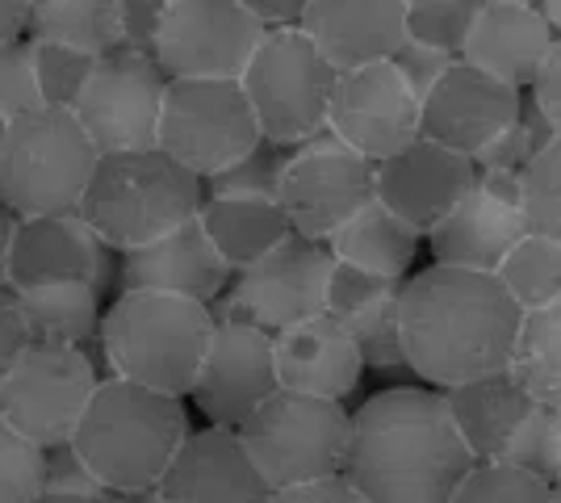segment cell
I'll return each mask as SVG.
<instances>
[{
    "mask_svg": "<svg viewBox=\"0 0 561 503\" xmlns=\"http://www.w3.org/2000/svg\"><path fill=\"white\" fill-rule=\"evenodd\" d=\"M473 466L445 390L390 386L352 411L344 479L369 503H448Z\"/></svg>",
    "mask_w": 561,
    "mask_h": 503,
    "instance_id": "1",
    "label": "cell"
},
{
    "mask_svg": "<svg viewBox=\"0 0 561 503\" xmlns=\"http://www.w3.org/2000/svg\"><path fill=\"white\" fill-rule=\"evenodd\" d=\"M524 311L494 273L427 264L402 282L407 369L432 390L507 369Z\"/></svg>",
    "mask_w": 561,
    "mask_h": 503,
    "instance_id": "2",
    "label": "cell"
},
{
    "mask_svg": "<svg viewBox=\"0 0 561 503\" xmlns=\"http://www.w3.org/2000/svg\"><path fill=\"white\" fill-rule=\"evenodd\" d=\"M188 432L185 399L122 378H101L71 432V445L110 495H147L164 482Z\"/></svg>",
    "mask_w": 561,
    "mask_h": 503,
    "instance_id": "3",
    "label": "cell"
},
{
    "mask_svg": "<svg viewBox=\"0 0 561 503\" xmlns=\"http://www.w3.org/2000/svg\"><path fill=\"white\" fill-rule=\"evenodd\" d=\"M96 340L110 378L188 399L214 340V311L176 294L117 289L101 315Z\"/></svg>",
    "mask_w": 561,
    "mask_h": 503,
    "instance_id": "4",
    "label": "cell"
},
{
    "mask_svg": "<svg viewBox=\"0 0 561 503\" xmlns=\"http://www.w3.org/2000/svg\"><path fill=\"white\" fill-rule=\"evenodd\" d=\"M206 202V181L176 164L164 147L101 156L80 218L110 252H135L168 231L197 218Z\"/></svg>",
    "mask_w": 561,
    "mask_h": 503,
    "instance_id": "5",
    "label": "cell"
},
{
    "mask_svg": "<svg viewBox=\"0 0 561 503\" xmlns=\"http://www.w3.org/2000/svg\"><path fill=\"white\" fill-rule=\"evenodd\" d=\"M101 151L71 110H34L4 126L0 147V206L13 218L76 215Z\"/></svg>",
    "mask_w": 561,
    "mask_h": 503,
    "instance_id": "6",
    "label": "cell"
},
{
    "mask_svg": "<svg viewBox=\"0 0 561 503\" xmlns=\"http://www.w3.org/2000/svg\"><path fill=\"white\" fill-rule=\"evenodd\" d=\"M234 432L264 482L280 491V487L344 475L352 411L335 399H314V395L277 386Z\"/></svg>",
    "mask_w": 561,
    "mask_h": 503,
    "instance_id": "7",
    "label": "cell"
},
{
    "mask_svg": "<svg viewBox=\"0 0 561 503\" xmlns=\"http://www.w3.org/2000/svg\"><path fill=\"white\" fill-rule=\"evenodd\" d=\"M335 80L340 72L323 59V50L298 25H280L264 34L239 84L268 144L302 147L328 130Z\"/></svg>",
    "mask_w": 561,
    "mask_h": 503,
    "instance_id": "8",
    "label": "cell"
},
{
    "mask_svg": "<svg viewBox=\"0 0 561 503\" xmlns=\"http://www.w3.org/2000/svg\"><path fill=\"white\" fill-rule=\"evenodd\" d=\"M260 122L239 80H168L160 147L210 181L260 144Z\"/></svg>",
    "mask_w": 561,
    "mask_h": 503,
    "instance_id": "9",
    "label": "cell"
},
{
    "mask_svg": "<svg viewBox=\"0 0 561 503\" xmlns=\"http://www.w3.org/2000/svg\"><path fill=\"white\" fill-rule=\"evenodd\" d=\"M331 268L335 256L328 252V243L289 231L273 252L234 273L231 289L210 311L214 319H243L277 335L310 315L328 311Z\"/></svg>",
    "mask_w": 561,
    "mask_h": 503,
    "instance_id": "10",
    "label": "cell"
},
{
    "mask_svg": "<svg viewBox=\"0 0 561 503\" xmlns=\"http://www.w3.org/2000/svg\"><path fill=\"white\" fill-rule=\"evenodd\" d=\"M101 386L84 348L25 344L0 382V420L34 445H68L80 415Z\"/></svg>",
    "mask_w": 561,
    "mask_h": 503,
    "instance_id": "11",
    "label": "cell"
},
{
    "mask_svg": "<svg viewBox=\"0 0 561 503\" xmlns=\"http://www.w3.org/2000/svg\"><path fill=\"white\" fill-rule=\"evenodd\" d=\"M277 202L298 236L328 243L360 206L374 202V160L323 130L289 151Z\"/></svg>",
    "mask_w": 561,
    "mask_h": 503,
    "instance_id": "12",
    "label": "cell"
},
{
    "mask_svg": "<svg viewBox=\"0 0 561 503\" xmlns=\"http://www.w3.org/2000/svg\"><path fill=\"white\" fill-rule=\"evenodd\" d=\"M268 25L239 0H172L156 43L168 80H243Z\"/></svg>",
    "mask_w": 561,
    "mask_h": 503,
    "instance_id": "13",
    "label": "cell"
},
{
    "mask_svg": "<svg viewBox=\"0 0 561 503\" xmlns=\"http://www.w3.org/2000/svg\"><path fill=\"white\" fill-rule=\"evenodd\" d=\"M168 76L151 55L114 50L101 55L93 80L76 101V118L101 156L114 151H142L160 147V118H164Z\"/></svg>",
    "mask_w": 561,
    "mask_h": 503,
    "instance_id": "14",
    "label": "cell"
},
{
    "mask_svg": "<svg viewBox=\"0 0 561 503\" xmlns=\"http://www.w3.org/2000/svg\"><path fill=\"white\" fill-rule=\"evenodd\" d=\"M328 130L352 151H360L365 160L381 164L386 156L423 139V101L398 76L394 64H369L356 72H340Z\"/></svg>",
    "mask_w": 561,
    "mask_h": 503,
    "instance_id": "15",
    "label": "cell"
},
{
    "mask_svg": "<svg viewBox=\"0 0 561 503\" xmlns=\"http://www.w3.org/2000/svg\"><path fill=\"white\" fill-rule=\"evenodd\" d=\"M524 236H528V222H524L519 176L478 172L466 197L423 236V243L432 252V264L499 273V264L507 261V252Z\"/></svg>",
    "mask_w": 561,
    "mask_h": 503,
    "instance_id": "16",
    "label": "cell"
},
{
    "mask_svg": "<svg viewBox=\"0 0 561 503\" xmlns=\"http://www.w3.org/2000/svg\"><path fill=\"white\" fill-rule=\"evenodd\" d=\"M273 390V332L243 319H214V340L188 390L193 408L210 420V428H239Z\"/></svg>",
    "mask_w": 561,
    "mask_h": 503,
    "instance_id": "17",
    "label": "cell"
},
{
    "mask_svg": "<svg viewBox=\"0 0 561 503\" xmlns=\"http://www.w3.org/2000/svg\"><path fill=\"white\" fill-rule=\"evenodd\" d=\"M519 105H524V93L457 59L432 84V93L423 96V139L453 147L473 160L519 118Z\"/></svg>",
    "mask_w": 561,
    "mask_h": 503,
    "instance_id": "18",
    "label": "cell"
},
{
    "mask_svg": "<svg viewBox=\"0 0 561 503\" xmlns=\"http://www.w3.org/2000/svg\"><path fill=\"white\" fill-rule=\"evenodd\" d=\"M473 176L478 168L469 156L432 144V139H415L411 147L374 164V197L427 236L466 197Z\"/></svg>",
    "mask_w": 561,
    "mask_h": 503,
    "instance_id": "19",
    "label": "cell"
},
{
    "mask_svg": "<svg viewBox=\"0 0 561 503\" xmlns=\"http://www.w3.org/2000/svg\"><path fill=\"white\" fill-rule=\"evenodd\" d=\"M160 503H273V487L256 470L234 428H193L185 449L156 487Z\"/></svg>",
    "mask_w": 561,
    "mask_h": 503,
    "instance_id": "20",
    "label": "cell"
},
{
    "mask_svg": "<svg viewBox=\"0 0 561 503\" xmlns=\"http://www.w3.org/2000/svg\"><path fill=\"white\" fill-rule=\"evenodd\" d=\"M234 268L210 243L202 218H188L185 227L168 231L160 240L142 243L135 252H122L117 286L122 289H151V294H176L214 307L231 289Z\"/></svg>",
    "mask_w": 561,
    "mask_h": 503,
    "instance_id": "21",
    "label": "cell"
},
{
    "mask_svg": "<svg viewBox=\"0 0 561 503\" xmlns=\"http://www.w3.org/2000/svg\"><path fill=\"white\" fill-rule=\"evenodd\" d=\"M298 30L335 72L390 64L407 43V0H310Z\"/></svg>",
    "mask_w": 561,
    "mask_h": 503,
    "instance_id": "22",
    "label": "cell"
},
{
    "mask_svg": "<svg viewBox=\"0 0 561 503\" xmlns=\"http://www.w3.org/2000/svg\"><path fill=\"white\" fill-rule=\"evenodd\" d=\"M110 277V248L76 215L18 218L9 243V289L38 282H89L101 289Z\"/></svg>",
    "mask_w": 561,
    "mask_h": 503,
    "instance_id": "23",
    "label": "cell"
},
{
    "mask_svg": "<svg viewBox=\"0 0 561 503\" xmlns=\"http://www.w3.org/2000/svg\"><path fill=\"white\" fill-rule=\"evenodd\" d=\"M273 365L280 390L335 399V403H344L365 374V361L356 353L348 328L328 311L273 335Z\"/></svg>",
    "mask_w": 561,
    "mask_h": 503,
    "instance_id": "24",
    "label": "cell"
},
{
    "mask_svg": "<svg viewBox=\"0 0 561 503\" xmlns=\"http://www.w3.org/2000/svg\"><path fill=\"white\" fill-rule=\"evenodd\" d=\"M558 43V34L540 18L537 4H512V0H482L478 18L469 25L466 59L469 68L494 76L503 84H512L515 93L537 84L540 68L549 59V50Z\"/></svg>",
    "mask_w": 561,
    "mask_h": 503,
    "instance_id": "25",
    "label": "cell"
},
{
    "mask_svg": "<svg viewBox=\"0 0 561 503\" xmlns=\"http://www.w3.org/2000/svg\"><path fill=\"white\" fill-rule=\"evenodd\" d=\"M328 315H335L348 328L365 369H407L402 282H386V277L335 261L328 286Z\"/></svg>",
    "mask_w": 561,
    "mask_h": 503,
    "instance_id": "26",
    "label": "cell"
},
{
    "mask_svg": "<svg viewBox=\"0 0 561 503\" xmlns=\"http://www.w3.org/2000/svg\"><path fill=\"white\" fill-rule=\"evenodd\" d=\"M445 403L473 461H499L507 436L519 428V420L528 411L537 408V399L528 395L515 365L482 374V378H469L461 386H448Z\"/></svg>",
    "mask_w": 561,
    "mask_h": 503,
    "instance_id": "27",
    "label": "cell"
},
{
    "mask_svg": "<svg viewBox=\"0 0 561 503\" xmlns=\"http://www.w3.org/2000/svg\"><path fill=\"white\" fill-rule=\"evenodd\" d=\"M420 248H423V231H415L411 222H402L377 197L369 206H360L328 240V252L340 264H352V268L386 277V282H407L411 268H415Z\"/></svg>",
    "mask_w": 561,
    "mask_h": 503,
    "instance_id": "28",
    "label": "cell"
},
{
    "mask_svg": "<svg viewBox=\"0 0 561 503\" xmlns=\"http://www.w3.org/2000/svg\"><path fill=\"white\" fill-rule=\"evenodd\" d=\"M13 307L22 315L30 344H59V348H84L101 332V298L89 282H38L18 286Z\"/></svg>",
    "mask_w": 561,
    "mask_h": 503,
    "instance_id": "29",
    "label": "cell"
},
{
    "mask_svg": "<svg viewBox=\"0 0 561 503\" xmlns=\"http://www.w3.org/2000/svg\"><path fill=\"white\" fill-rule=\"evenodd\" d=\"M197 218L218 248V256L231 264L234 273L256 264L264 252H273L294 231L280 202H264V197H206Z\"/></svg>",
    "mask_w": 561,
    "mask_h": 503,
    "instance_id": "30",
    "label": "cell"
},
{
    "mask_svg": "<svg viewBox=\"0 0 561 503\" xmlns=\"http://www.w3.org/2000/svg\"><path fill=\"white\" fill-rule=\"evenodd\" d=\"M30 43H59L84 55H114L117 50V0H47L30 9L25 22Z\"/></svg>",
    "mask_w": 561,
    "mask_h": 503,
    "instance_id": "31",
    "label": "cell"
},
{
    "mask_svg": "<svg viewBox=\"0 0 561 503\" xmlns=\"http://www.w3.org/2000/svg\"><path fill=\"white\" fill-rule=\"evenodd\" d=\"M512 365L537 403L561 411V302L524 315Z\"/></svg>",
    "mask_w": 561,
    "mask_h": 503,
    "instance_id": "32",
    "label": "cell"
},
{
    "mask_svg": "<svg viewBox=\"0 0 561 503\" xmlns=\"http://www.w3.org/2000/svg\"><path fill=\"white\" fill-rule=\"evenodd\" d=\"M494 277L507 286L524 315L553 307L561 302V243L545 240V236H524L507 252V261L499 264Z\"/></svg>",
    "mask_w": 561,
    "mask_h": 503,
    "instance_id": "33",
    "label": "cell"
},
{
    "mask_svg": "<svg viewBox=\"0 0 561 503\" xmlns=\"http://www.w3.org/2000/svg\"><path fill=\"white\" fill-rule=\"evenodd\" d=\"M499 461L524 470V475H537V479H545V482L558 479L561 475V411L537 403V408L519 420V428L507 436Z\"/></svg>",
    "mask_w": 561,
    "mask_h": 503,
    "instance_id": "34",
    "label": "cell"
},
{
    "mask_svg": "<svg viewBox=\"0 0 561 503\" xmlns=\"http://www.w3.org/2000/svg\"><path fill=\"white\" fill-rule=\"evenodd\" d=\"M289 151L294 147L260 139L243 160H234L231 168H222L218 176L206 181V197H264V202H277Z\"/></svg>",
    "mask_w": 561,
    "mask_h": 503,
    "instance_id": "35",
    "label": "cell"
},
{
    "mask_svg": "<svg viewBox=\"0 0 561 503\" xmlns=\"http://www.w3.org/2000/svg\"><path fill=\"white\" fill-rule=\"evenodd\" d=\"M482 0H407V38L461 59Z\"/></svg>",
    "mask_w": 561,
    "mask_h": 503,
    "instance_id": "36",
    "label": "cell"
},
{
    "mask_svg": "<svg viewBox=\"0 0 561 503\" xmlns=\"http://www.w3.org/2000/svg\"><path fill=\"white\" fill-rule=\"evenodd\" d=\"M519 193H524L528 236L561 243V135L519 176Z\"/></svg>",
    "mask_w": 561,
    "mask_h": 503,
    "instance_id": "37",
    "label": "cell"
},
{
    "mask_svg": "<svg viewBox=\"0 0 561 503\" xmlns=\"http://www.w3.org/2000/svg\"><path fill=\"white\" fill-rule=\"evenodd\" d=\"M30 47H34V72H38L43 105H50V110H76L84 84L93 80L96 55H84V50L76 47H59V43H30Z\"/></svg>",
    "mask_w": 561,
    "mask_h": 503,
    "instance_id": "38",
    "label": "cell"
},
{
    "mask_svg": "<svg viewBox=\"0 0 561 503\" xmlns=\"http://www.w3.org/2000/svg\"><path fill=\"white\" fill-rule=\"evenodd\" d=\"M448 503H549V482L503 461H478Z\"/></svg>",
    "mask_w": 561,
    "mask_h": 503,
    "instance_id": "39",
    "label": "cell"
},
{
    "mask_svg": "<svg viewBox=\"0 0 561 503\" xmlns=\"http://www.w3.org/2000/svg\"><path fill=\"white\" fill-rule=\"evenodd\" d=\"M47 449L0 420V503H34L43 495Z\"/></svg>",
    "mask_w": 561,
    "mask_h": 503,
    "instance_id": "40",
    "label": "cell"
},
{
    "mask_svg": "<svg viewBox=\"0 0 561 503\" xmlns=\"http://www.w3.org/2000/svg\"><path fill=\"white\" fill-rule=\"evenodd\" d=\"M43 110V89L34 72V47L18 38L0 47V118L13 122Z\"/></svg>",
    "mask_w": 561,
    "mask_h": 503,
    "instance_id": "41",
    "label": "cell"
},
{
    "mask_svg": "<svg viewBox=\"0 0 561 503\" xmlns=\"http://www.w3.org/2000/svg\"><path fill=\"white\" fill-rule=\"evenodd\" d=\"M43 495H89V500H105L110 491L101 487L93 466L80 457L76 445H50L47 449V475H43Z\"/></svg>",
    "mask_w": 561,
    "mask_h": 503,
    "instance_id": "42",
    "label": "cell"
},
{
    "mask_svg": "<svg viewBox=\"0 0 561 503\" xmlns=\"http://www.w3.org/2000/svg\"><path fill=\"white\" fill-rule=\"evenodd\" d=\"M168 0H117V50L130 55H151L164 30Z\"/></svg>",
    "mask_w": 561,
    "mask_h": 503,
    "instance_id": "43",
    "label": "cell"
},
{
    "mask_svg": "<svg viewBox=\"0 0 561 503\" xmlns=\"http://www.w3.org/2000/svg\"><path fill=\"white\" fill-rule=\"evenodd\" d=\"M533 160H537V147L528 139V130L519 126V118H515L499 139H491L473 156V168L478 172H499V176H524Z\"/></svg>",
    "mask_w": 561,
    "mask_h": 503,
    "instance_id": "44",
    "label": "cell"
},
{
    "mask_svg": "<svg viewBox=\"0 0 561 503\" xmlns=\"http://www.w3.org/2000/svg\"><path fill=\"white\" fill-rule=\"evenodd\" d=\"M390 64H394L398 76H402V80L415 89V96L423 101V96L432 93V84H436V80H440L453 64H457V55L436 50V47H423V43H411V38H407Z\"/></svg>",
    "mask_w": 561,
    "mask_h": 503,
    "instance_id": "45",
    "label": "cell"
},
{
    "mask_svg": "<svg viewBox=\"0 0 561 503\" xmlns=\"http://www.w3.org/2000/svg\"><path fill=\"white\" fill-rule=\"evenodd\" d=\"M273 503H369L344 475L335 479H314L302 487H280L273 491Z\"/></svg>",
    "mask_w": 561,
    "mask_h": 503,
    "instance_id": "46",
    "label": "cell"
},
{
    "mask_svg": "<svg viewBox=\"0 0 561 503\" xmlns=\"http://www.w3.org/2000/svg\"><path fill=\"white\" fill-rule=\"evenodd\" d=\"M528 96H533V105H537L540 114L549 118V126L561 135V38L549 50V59H545V68H540L537 84L528 89Z\"/></svg>",
    "mask_w": 561,
    "mask_h": 503,
    "instance_id": "47",
    "label": "cell"
},
{
    "mask_svg": "<svg viewBox=\"0 0 561 503\" xmlns=\"http://www.w3.org/2000/svg\"><path fill=\"white\" fill-rule=\"evenodd\" d=\"M25 344H30V340H25L22 315L13 307V294L0 289V382H4V374L13 369V361L22 357Z\"/></svg>",
    "mask_w": 561,
    "mask_h": 503,
    "instance_id": "48",
    "label": "cell"
},
{
    "mask_svg": "<svg viewBox=\"0 0 561 503\" xmlns=\"http://www.w3.org/2000/svg\"><path fill=\"white\" fill-rule=\"evenodd\" d=\"M248 13H256L268 30H280V25H298L310 0H239Z\"/></svg>",
    "mask_w": 561,
    "mask_h": 503,
    "instance_id": "49",
    "label": "cell"
},
{
    "mask_svg": "<svg viewBox=\"0 0 561 503\" xmlns=\"http://www.w3.org/2000/svg\"><path fill=\"white\" fill-rule=\"evenodd\" d=\"M25 22H30V0H0V47L25 38Z\"/></svg>",
    "mask_w": 561,
    "mask_h": 503,
    "instance_id": "50",
    "label": "cell"
},
{
    "mask_svg": "<svg viewBox=\"0 0 561 503\" xmlns=\"http://www.w3.org/2000/svg\"><path fill=\"white\" fill-rule=\"evenodd\" d=\"M13 227H18V218L0 206V289H9V243H13Z\"/></svg>",
    "mask_w": 561,
    "mask_h": 503,
    "instance_id": "51",
    "label": "cell"
},
{
    "mask_svg": "<svg viewBox=\"0 0 561 503\" xmlns=\"http://www.w3.org/2000/svg\"><path fill=\"white\" fill-rule=\"evenodd\" d=\"M537 9H540V18L549 22V30L561 38V0H537Z\"/></svg>",
    "mask_w": 561,
    "mask_h": 503,
    "instance_id": "52",
    "label": "cell"
},
{
    "mask_svg": "<svg viewBox=\"0 0 561 503\" xmlns=\"http://www.w3.org/2000/svg\"><path fill=\"white\" fill-rule=\"evenodd\" d=\"M34 503H110V495L105 500H89V495H38Z\"/></svg>",
    "mask_w": 561,
    "mask_h": 503,
    "instance_id": "53",
    "label": "cell"
},
{
    "mask_svg": "<svg viewBox=\"0 0 561 503\" xmlns=\"http://www.w3.org/2000/svg\"><path fill=\"white\" fill-rule=\"evenodd\" d=\"M110 503H160L156 491H147V495H110Z\"/></svg>",
    "mask_w": 561,
    "mask_h": 503,
    "instance_id": "54",
    "label": "cell"
},
{
    "mask_svg": "<svg viewBox=\"0 0 561 503\" xmlns=\"http://www.w3.org/2000/svg\"><path fill=\"white\" fill-rule=\"evenodd\" d=\"M549 503H561V475L549 482Z\"/></svg>",
    "mask_w": 561,
    "mask_h": 503,
    "instance_id": "55",
    "label": "cell"
},
{
    "mask_svg": "<svg viewBox=\"0 0 561 503\" xmlns=\"http://www.w3.org/2000/svg\"><path fill=\"white\" fill-rule=\"evenodd\" d=\"M4 126H9V122L0 118V147H4Z\"/></svg>",
    "mask_w": 561,
    "mask_h": 503,
    "instance_id": "56",
    "label": "cell"
},
{
    "mask_svg": "<svg viewBox=\"0 0 561 503\" xmlns=\"http://www.w3.org/2000/svg\"><path fill=\"white\" fill-rule=\"evenodd\" d=\"M512 4H537V0H512Z\"/></svg>",
    "mask_w": 561,
    "mask_h": 503,
    "instance_id": "57",
    "label": "cell"
},
{
    "mask_svg": "<svg viewBox=\"0 0 561 503\" xmlns=\"http://www.w3.org/2000/svg\"><path fill=\"white\" fill-rule=\"evenodd\" d=\"M34 4H47V0H30V9H34Z\"/></svg>",
    "mask_w": 561,
    "mask_h": 503,
    "instance_id": "58",
    "label": "cell"
},
{
    "mask_svg": "<svg viewBox=\"0 0 561 503\" xmlns=\"http://www.w3.org/2000/svg\"><path fill=\"white\" fill-rule=\"evenodd\" d=\"M168 4H172V0H168Z\"/></svg>",
    "mask_w": 561,
    "mask_h": 503,
    "instance_id": "59",
    "label": "cell"
}]
</instances>
